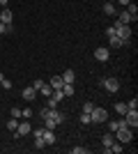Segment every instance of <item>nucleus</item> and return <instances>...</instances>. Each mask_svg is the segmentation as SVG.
Returning a JSON list of instances; mask_svg holds the SVG:
<instances>
[{"label": "nucleus", "instance_id": "obj_1", "mask_svg": "<svg viewBox=\"0 0 138 154\" xmlns=\"http://www.w3.org/2000/svg\"><path fill=\"white\" fill-rule=\"evenodd\" d=\"M90 120H92L94 124L108 122V110H104V108H97V106H94V110L90 113Z\"/></svg>", "mask_w": 138, "mask_h": 154}, {"label": "nucleus", "instance_id": "obj_2", "mask_svg": "<svg viewBox=\"0 0 138 154\" xmlns=\"http://www.w3.org/2000/svg\"><path fill=\"white\" fill-rule=\"evenodd\" d=\"M131 138H133V131L129 127H120L115 131V140H120V143H129Z\"/></svg>", "mask_w": 138, "mask_h": 154}, {"label": "nucleus", "instance_id": "obj_3", "mask_svg": "<svg viewBox=\"0 0 138 154\" xmlns=\"http://www.w3.org/2000/svg\"><path fill=\"white\" fill-rule=\"evenodd\" d=\"M30 131H32V124L28 122V120H19V127H16L14 136H16V138H23V136H28Z\"/></svg>", "mask_w": 138, "mask_h": 154}, {"label": "nucleus", "instance_id": "obj_4", "mask_svg": "<svg viewBox=\"0 0 138 154\" xmlns=\"http://www.w3.org/2000/svg\"><path fill=\"white\" fill-rule=\"evenodd\" d=\"M101 85H104L106 92H118V90H120V81H118V78H113V76L104 78V81H101Z\"/></svg>", "mask_w": 138, "mask_h": 154}, {"label": "nucleus", "instance_id": "obj_5", "mask_svg": "<svg viewBox=\"0 0 138 154\" xmlns=\"http://www.w3.org/2000/svg\"><path fill=\"white\" fill-rule=\"evenodd\" d=\"M124 122L129 129H136L138 127V110H127L124 113Z\"/></svg>", "mask_w": 138, "mask_h": 154}, {"label": "nucleus", "instance_id": "obj_6", "mask_svg": "<svg viewBox=\"0 0 138 154\" xmlns=\"http://www.w3.org/2000/svg\"><path fill=\"white\" fill-rule=\"evenodd\" d=\"M115 35H118L124 44H129V39H131V28L129 26H120V28H115Z\"/></svg>", "mask_w": 138, "mask_h": 154}, {"label": "nucleus", "instance_id": "obj_7", "mask_svg": "<svg viewBox=\"0 0 138 154\" xmlns=\"http://www.w3.org/2000/svg\"><path fill=\"white\" fill-rule=\"evenodd\" d=\"M46 117H48V120H53V122H55V124H62V122H65V115H62L60 110H55V108H48V113H46ZM46 117H44V120H46Z\"/></svg>", "mask_w": 138, "mask_h": 154}, {"label": "nucleus", "instance_id": "obj_8", "mask_svg": "<svg viewBox=\"0 0 138 154\" xmlns=\"http://www.w3.org/2000/svg\"><path fill=\"white\" fill-rule=\"evenodd\" d=\"M94 58H97L99 62H106V60L111 58V53H108V48H104V46H99L97 51H94Z\"/></svg>", "mask_w": 138, "mask_h": 154}, {"label": "nucleus", "instance_id": "obj_9", "mask_svg": "<svg viewBox=\"0 0 138 154\" xmlns=\"http://www.w3.org/2000/svg\"><path fill=\"white\" fill-rule=\"evenodd\" d=\"M118 21L122 23V26H129L131 21H136V16H131V14H129V12L124 9V12H120V14H118Z\"/></svg>", "mask_w": 138, "mask_h": 154}, {"label": "nucleus", "instance_id": "obj_10", "mask_svg": "<svg viewBox=\"0 0 138 154\" xmlns=\"http://www.w3.org/2000/svg\"><path fill=\"white\" fill-rule=\"evenodd\" d=\"M35 97H37V90H35L32 85L23 88V99H26V101H35Z\"/></svg>", "mask_w": 138, "mask_h": 154}, {"label": "nucleus", "instance_id": "obj_11", "mask_svg": "<svg viewBox=\"0 0 138 154\" xmlns=\"http://www.w3.org/2000/svg\"><path fill=\"white\" fill-rule=\"evenodd\" d=\"M12 19H14V14L9 12L7 7H2V12H0V21H2L5 26H9V23H12Z\"/></svg>", "mask_w": 138, "mask_h": 154}, {"label": "nucleus", "instance_id": "obj_12", "mask_svg": "<svg viewBox=\"0 0 138 154\" xmlns=\"http://www.w3.org/2000/svg\"><path fill=\"white\" fill-rule=\"evenodd\" d=\"M41 138H44L46 147H48V145H53V143H55V134H53V129H44V136H41Z\"/></svg>", "mask_w": 138, "mask_h": 154}, {"label": "nucleus", "instance_id": "obj_13", "mask_svg": "<svg viewBox=\"0 0 138 154\" xmlns=\"http://www.w3.org/2000/svg\"><path fill=\"white\" fill-rule=\"evenodd\" d=\"M53 88V90H62V85H65V81H62V76H58V74H55V76L51 78V83H48Z\"/></svg>", "mask_w": 138, "mask_h": 154}, {"label": "nucleus", "instance_id": "obj_14", "mask_svg": "<svg viewBox=\"0 0 138 154\" xmlns=\"http://www.w3.org/2000/svg\"><path fill=\"white\" fill-rule=\"evenodd\" d=\"M113 143H115V134H113V131L104 134V138H101V145H104V147H111Z\"/></svg>", "mask_w": 138, "mask_h": 154}, {"label": "nucleus", "instance_id": "obj_15", "mask_svg": "<svg viewBox=\"0 0 138 154\" xmlns=\"http://www.w3.org/2000/svg\"><path fill=\"white\" fill-rule=\"evenodd\" d=\"M120 127H127L124 120H111V122H108V131H113V134H115Z\"/></svg>", "mask_w": 138, "mask_h": 154}, {"label": "nucleus", "instance_id": "obj_16", "mask_svg": "<svg viewBox=\"0 0 138 154\" xmlns=\"http://www.w3.org/2000/svg\"><path fill=\"white\" fill-rule=\"evenodd\" d=\"M101 12H104L106 16H115V5H113V2H104Z\"/></svg>", "mask_w": 138, "mask_h": 154}, {"label": "nucleus", "instance_id": "obj_17", "mask_svg": "<svg viewBox=\"0 0 138 154\" xmlns=\"http://www.w3.org/2000/svg\"><path fill=\"white\" fill-rule=\"evenodd\" d=\"M60 76H62V81H65V83H74V81H76V74H74L72 69H67L65 74H60Z\"/></svg>", "mask_w": 138, "mask_h": 154}, {"label": "nucleus", "instance_id": "obj_18", "mask_svg": "<svg viewBox=\"0 0 138 154\" xmlns=\"http://www.w3.org/2000/svg\"><path fill=\"white\" fill-rule=\"evenodd\" d=\"M108 42H111V46L113 48H120V46H124V42L118 37V35H113V37H108Z\"/></svg>", "mask_w": 138, "mask_h": 154}, {"label": "nucleus", "instance_id": "obj_19", "mask_svg": "<svg viewBox=\"0 0 138 154\" xmlns=\"http://www.w3.org/2000/svg\"><path fill=\"white\" fill-rule=\"evenodd\" d=\"M39 92H41V94L46 97V99H48V97L53 94V88H51V85H48V83H44V85H41V88H39Z\"/></svg>", "mask_w": 138, "mask_h": 154}, {"label": "nucleus", "instance_id": "obj_20", "mask_svg": "<svg viewBox=\"0 0 138 154\" xmlns=\"http://www.w3.org/2000/svg\"><path fill=\"white\" fill-rule=\"evenodd\" d=\"M62 92H65V97H72L74 94V83H65L62 85Z\"/></svg>", "mask_w": 138, "mask_h": 154}, {"label": "nucleus", "instance_id": "obj_21", "mask_svg": "<svg viewBox=\"0 0 138 154\" xmlns=\"http://www.w3.org/2000/svg\"><path fill=\"white\" fill-rule=\"evenodd\" d=\"M127 110H129V108H127V103H115V113H118V115H124Z\"/></svg>", "mask_w": 138, "mask_h": 154}, {"label": "nucleus", "instance_id": "obj_22", "mask_svg": "<svg viewBox=\"0 0 138 154\" xmlns=\"http://www.w3.org/2000/svg\"><path fill=\"white\" fill-rule=\"evenodd\" d=\"M51 97H53V99H55V101L60 103L62 99H65V92H62V90H53V94H51Z\"/></svg>", "mask_w": 138, "mask_h": 154}, {"label": "nucleus", "instance_id": "obj_23", "mask_svg": "<svg viewBox=\"0 0 138 154\" xmlns=\"http://www.w3.org/2000/svg\"><path fill=\"white\" fill-rule=\"evenodd\" d=\"M92 110H94V103L85 101V103H83V108H81V113H92Z\"/></svg>", "mask_w": 138, "mask_h": 154}, {"label": "nucleus", "instance_id": "obj_24", "mask_svg": "<svg viewBox=\"0 0 138 154\" xmlns=\"http://www.w3.org/2000/svg\"><path fill=\"white\" fill-rule=\"evenodd\" d=\"M127 12L131 14V16H136V19H138V7L133 5V2H129V5H127Z\"/></svg>", "mask_w": 138, "mask_h": 154}, {"label": "nucleus", "instance_id": "obj_25", "mask_svg": "<svg viewBox=\"0 0 138 154\" xmlns=\"http://www.w3.org/2000/svg\"><path fill=\"white\" fill-rule=\"evenodd\" d=\"M127 108H129V110H136V108H138V99H136V97L127 101Z\"/></svg>", "mask_w": 138, "mask_h": 154}, {"label": "nucleus", "instance_id": "obj_26", "mask_svg": "<svg viewBox=\"0 0 138 154\" xmlns=\"http://www.w3.org/2000/svg\"><path fill=\"white\" fill-rule=\"evenodd\" d=\"M32 113H35V110H30V108H23V110H21V117H23V120H30V117H32Z\"/></svg>", "mask_w": 138, "mask_h": 154}, {"label": "nucleus", "instance_id": "obj_27", "mask_svg": "<svg viewBox=\"0 0 138 154\" xmlns=\"http://www.w3.org/2000/svg\"><path fill=\"white\" fill-rule=\"evenodd\" d=\"M16 127H19V120H16V117H12V120L7 122V129H12V131H16Z\"/></svg>", "mask_w": 138, "mask_h": 154}, {"label": "nucleus", "instance_id": "obj_28", "mask_svg": "<svg viewBox=\"0 0 138 154\" xmlns=\"http://www.w3.org/2000/svg\"><path fill=\"white\" fill-rule=\"evenodd\" d=\"M44 147H46L44 138H35V149H44Z\"/></svg>", "mask_w": 138, "mask_h": 154}, {"label": "nucleus", "instance_id": "obj_29", "mask_svg": "<svg viewBox=\"0 0 138 154\" xmlns=\"http://www.w3.org/2000/svg\"><path fill=\"white\" fill-rule=\"evenodd\" d=\"M55 127H58V124L53 122V120H48V117L44 120V129H55Z\"/></svg>", "mask_w": 138, "mask_h": 154}, {"label": "nucleus", "instance_id": "obj_30", "mask_svg": "<svg viewBox=\"0 0 138 154\" xmlns=\"http://www.w3.org/2000/svg\"><path fill=\"white\" fill-rule=\"evenodd\" d=\"M81 122L83 124H90L92 120H90V113H81Z\"/></svg>", "mask_w": 138, "mask_h": 154}, {"label": "nucleus", "instance_id": "obj_31", "mask_svg": "<svg viewBox=\"0 0 138 154\" xmlns=\"http://www.w3.org/2000/svg\"><path fill=\"white\" fill-rule=\"evenodd\" d=\"M30 134H32V138H41V136H44V129H32Z\"/></svg>", "mask_w": 138, "mask_h": 154}, {"label": "nucleus", "instance_id": "obj_32", "mask_svg": "<svg viewBox=\"0 0 138 154\" xmlns=\"http://www.w3.org/2000/svg\"><path fill=\"white\" fill-rule=\"evenodd\" d=\"M0 85H2L5 90H9V88H12V81H9V78H2V81H0Z\"/></svg>", "mask_w": 138, "mask_h": 154}, {"label": "nucleus", "instance_id": "obj_33", "mask_svg": "<svg viewBox=\"0 0 138 154\" xmlns=\"http://www.w3.org/2000/svg\"><path fill=\"white\" fill-rule=\"evenodd\" d=\"M46 108H58V101H55L53 97H48V106H46Z\"/></svg>", "mask_w": 138, "mask_h": 154}, {"label": "nucleus", "instance_id": "obj_34", "mask_svg": "<svg viewBox=\"0 0 138 154\" xmlns=\"http://www.w3.org/2000/svg\"><path fill=\"white\" fill-rule=\"evenodd\" d=\"M87 149L85 147H72V154H85Z\"/></svg>", "mask_w": 138, "mask_h": 154}, {"label": "nucleus", "instance_id": "obj_35", "mask_svg": "<svg viewBox=\"0 0 138 154\" xmlns=\"http://www.w3.org/2000/svg\"><path fill=\"white\" fill-rule=\"evenodd\" d=\"M41 85H44V81H41V78H37V81H35V83H32V88H35V90H37V92H39V88H41Z\"/></svg>", "mask_w": 138, "mask_h": 154}, {"label": "nucleus", "instance_id": "obj_36", "mask_svg": "<svg viewBox=\"0 0 138 154\" xmlns=\"http://www.w3.org/2000/svg\"><path fill=\"white\" fill-rule=\"evenodd\" d=\"M12 117H16V120H21V108H12Z\"/></svg>", "mask_w": 138, "mask_h": 154}, {"label": "nucleus", "instance_id": "obj_37", "mask_svg": "<svg viewBox=\"0 0 138 154\" xmlns=\"http://www.w3.org/2000/svg\"><path fill=\"white\" fill-rule=\"evenodd\" d=\"M113 35H115V28H113V26L106 28V37H113Z\"/></svg>", "mask_w": 138, "mask_h": 154}, {"label": "nucleus", "instance_id": "obj_38", "mask_svg": "<svg viewBox=\"0 0 138 154\" xmlns=\"http://www.w3.org/2000/svg\"><path fill=\"white\" fill-rule=\"evenodd\" d=\"M0 35H7V26L2 23V21H0Z\"/></svg>", "mask_w": 138, "mask_h": 154}, {"label": "nucleus", "instance_id": "obj_39", "mask_svg": "<svg viewBox=\"0 0 138 154\" xmlns=\"http://www.w3.org/2000/svg\"><path fill=\"white\" fill-rule=\"evenodd\" d=\"M115 2H120V5H122V7H127V5H129V2H131V0H115Z\"/></svg>", "mask_w": 138, "mask_h": 154}, {"label": "nucleus", "instance_id": "obj_40", "mask_svg": "<svg viewBox=\"0 0 138 154\" xmlns=\"http://www.w3.org/2000/svg\"><path fill=\"white\" fill-rule=\"evenodd\" d=\"M7 2H9V0H0V7H7Z\"/></svg>", "mask_w": 138, "mask_h": 154}, {"label": "nucleus", "instance_id": "obj_41", "mask_svg": "<svg viewBox=\"0 0 138 154\" xmlns=\"http://www.w3.org/2000/svg\"><path fill=\"white\" fill-rule=\"evenodd\" d=\"M2 78H5V76H2V71H0V81H2Z\"/></svg>", "mask_w": 138, "mask_h": 154}, {"label": "nucleus", "instance_id": "obj_42", "mask_svg": "<svg viewBox=\"0 0 138 154\" xmlns=\"http://www.w3.org/2000/svg\"><path fill=\"white\" fill-rule=\"evenodd\" d=\"M104 2H113V0H104Z\"/></svg>", "mask_w": 138, "mask_h": 154}]
</instances>
